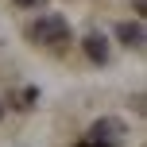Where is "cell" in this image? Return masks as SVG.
<instances>
[{"label":"cell","mask_w":147,"mask_h":147,"mask_svg":"<svg viewBox=\"0 0 147 147\" xmlns=\"http://www.w3.org/2000/svg\"><path fill=\"white\" fill-rule=\"evenodd\" d=\"M27 35L35 43H43V47H58V43L70 39V23H66V16H39Z\"/></svg>","instance_id":"6da1fadb"},{"label":"cell","mask_w":147,"mask_h":147,"mask_svg":"<svg viewBox=\"0 0 147 147\" xmlns=\"http://www.w3.org/2000/svg\"><path fill=\"white\" fill-rule=\"evenodd\" d=\"M89 140H97V143H105V147H120L124 143V136H128V124L120 116H101V120H93L89 124Z\"/></svg>","instance_id":"7a4b0ae2"},{"label":"cell","mask_w":147,"mask_h":147,"mask_svg":"<svg viewBox=\"0 0 147 147\" xmlns=\"http://www.w3.org/2000/svg\"><path fill=\"white\" fill-rule=\"evenodd\" d=\"M116 39H120L124 47H132V51H143L147 31H143V23H140V20H124V23H116Z\"/></svg>","instance_id":"3957f363"},{"label":"cell","mask_w":147,"mask_h":147,"mask_svg":"<svg viewBox=\"0 0 147 147\" xmlns=\"http://www.w3.org/2000/svg\"><path fill=\"white\" fill-rule=\"evenodd\" d=\"M81 47H85V54H89V62H97V66H105V62H109V39L101 35V31H89L85 39H81Z\"/></svg>","instance_id":"277c9868"},{"label":"cell","mask_w":147,"mask_h":147,"mask_svg":"<svg viewBox=\"0 0 147 147\" xmlns=\"http://www.w3.org/2000/svg\"><path fill=\"white\" fill-rule=\"evenodd\" d=\"M35 101H39V89L35 85H23L20 93H16V109H31Z\"/></svg>","instance_id":"5b68a950"},{"label":"cell","mask_w":147,"mask_h":147,"mask_svg":"<svg viewBox=\"0 0 147 147\" xmlns=\"http://www.w3.org/2000/svg\"><path fill=\"white\" fill-rule=\"evenodd\" d=\"M16 4H20V8H43L47 0H16Z\"/></svg>","instance_id":"8992f818"},{"label":"cell","mask_w":147,"mask_h":147,"mask_svg":"<svg viewBox=\"0 0 147 147\" xmlns=\"http://www.w3.org/2000/svg\"><path fill=\"white\" fill-rule=\"evenodd\" d=\"M78 147H105V143H97V140H89V136H85V140H81Z\"/></svg>","instance_id":"52a82bcc"},{"label":"cell","mask_w":147,"mask_h":147,"mask_svg":"<svg viewBox=\"0 0 147 147\" xmlns=\"http://www.w3.org/2000/svg\"><path fill=\"white\" fill-rule=\"evenodd\" d=\"M0 116H4V105H0Z\"/></svg>","instance_id":"ba28073f"}]
</instances>
